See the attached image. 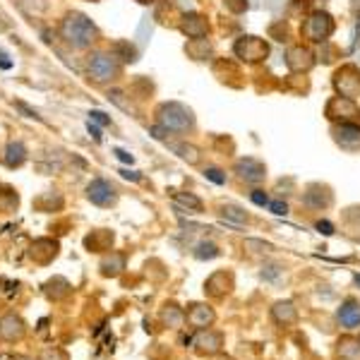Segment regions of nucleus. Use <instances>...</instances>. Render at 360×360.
<instances>
[{
  "label": "nucleus",
  "instance_id": "a211bd4d",
  "mask_svg": "<svg viewBox=\"0 0 360 360\" xmlns=\"http://www.w3.org/2000/svg\"><path fill=\"white\" fill-rule=\"evenodd\" d=\"M58 240H51V238H39L34 240L29 245V250H27V255H29V260H34L36 265H51V262L58 257Z\"/></svg>",
  "mask_w": 360,
  "mask_h": 360
},
{
  "label": "nucleus",
  "instance_id": "aec40b11",
  "mask_svg": "<svg viewBox=\"0 0 360 360\" xmlns=\"http://www.w3.org/2000/svg\"><path fill=\"white\" fill-rule=\"evenodd\" d=\"M180 32L190 39H204L209 34V22L199 13H185L180 17Z\"/></svg>",
  "mask_w": 360,
  "mask_h": 360
},
{
  "label": "nucleus",
  "instance_id": "39448f33",
  "mask_svg": "<svg viewBox=\"0 0 360 360\" xmlns=\"http://www.w3.org/2000/svg\"><path fill=\"white\" fill-rule=\"evenodd\" d=\"M190 348L197 353V356H204V358H214L219 356L221 351H224L226 346V336L221 334L219 329H195V336H192L190 341Z\"/></svg>",
  "mask_w": 360,
  "mask_h": 360
},
{
  "label": "nucleus",
  "instance_id": "6e6552de",
  "mask_svg": "<svg viewBox=\"0 0 360 360\" xmlns=\"http://www.w3.org/2000/svg\"><path fill=\"white\" fill-rule=\"evenodd\" d=\"M87 199L91 204H96V207H116L118 204V190L116 185H113L111 180L106 178H94L87 185Z\"/></svg>",
  "mask_w": 360,
  "mask_h": 360
},
{
  "label": "nucleus",
  "instance_id": "423d86ee",
  "mask_svg": "<svg viewBox=\"0 0 360 360\" xmlns=\"http://www.w3.org/2000/svg\"><path fill=\"white\" fill-rule=\"evenodd\" d=\"M233 53L243 62H262L269 55V44L260 36H240L233 46Z\"/></svg>",
  "mask_w": 360,
  "mask_h": 360
},
{
  "label": "nucleus",
  "instance_id": "e433bc0d",
  "mask_svg": "<svg viewBox=\"0 0 360 360\" xmlns=\"http://www.w3.org/2000/svg\"><path fill=\"white\" fill-rule=\"evenodd\" d=\"M245 248H248L250 253H274V250H276L272 243H265V240H257V238L245 240Z\"/></svg>",
  "mask_w": 360,
  "mask_h": 360
},
{
  "label": "nucleus",
  "instance_id": "a19ab883",
  "mask_svg": "<svg viewBox=\"0 0 360 360\" xmlns=\"http://www.w3.org/2000/svg\"><path fill=\"white\" fill-rule=\"evenodd\" d=\"M15 106H17V108H20V111H22V113H25V116H27V118L36 120V123H44V118H41V116H39V113H36V111H34V108H29V106H27V104H25V101H15Z\"/></svg>",
  "mask_w": 360,
  "mask_h": 360
},
{
  "label": "nucleus",
  "instance_id": "4468645a",
  "mask_svg": "<svg viewBox=\"0 0 360 360\" xmlns=\"http://www.w3.org/2000/svg\"><path fill=\"white\" fill-rule=\"evenodd\" d=\"M269 317L276 327H293L298 324L300 319V312H298V305L293 300L284 298V300H274L272 307H269Z\"/></svg>",
  "mask_w": 360,
  "mask_h": 360
},
{
  "label": "nucleus",
  "instance_id": "0eeeda50",
  "mask_svg": "<svg viewBox=\"0 0 360 360\" xmlns=\"http://www.w3.org/2000/svg\"><path fill=\"white\" fill-rule=\"evenodd\" d=\"M334 89L339 96L356 101L360 96V70L356 65H341L334 72Z\"/></svg>",
  "mask_w": 360,
  "mask_h": 360
},
{
  "label": "nucleus",
  "instance_id": "5701e85b",
  "mask_svg": "<svg viewBox=\"0 0 360 360\" xmlns=\"http://www.w3.org/2000/svg\"><path fill=\"white\" fill-rule=\"evenodd\" d=\"M219 216L226 226H233V228H245L250 224V214L243 207H238V204H221Z\"/></svg>",
  "mask_w": 360,
  "mask_h": 360
},
{
  "label": "nucleus",
  "instance_id": "58836bf2",
  "mask_svg": "<svg viewBox=\"0 0 360 360\" xmlns=\"http://www.w3.org/2000/svg\"><path fill=\"white\" fill-rule=\"evenodd\" d=\"M250 199H253V202L257 204V207H269V195H267L265 190H260V187H257V190H253L250 192Z\"/></svg>",
  "mask_w": 360,
  "mask_h": 360
},
{
  "label": "nucleus",
  "instance_id": "a878e982",
  "mask_svg": "<svg viewBox=\"0 0 360 360\" xmlns=\"http://www.w3.org/2000/svg\"><path fill=\"white\" fill-rule=\"evenodd\" d=\"M70 293H72V284L67 281V279H62V276H53V279H48V281L44 284V295L51 302L65 300Z\"/></svg>",
  "mask_w": 360,
  "mask_h": 360
},
{
  "label": "nucleus",
  "instance_id": "9b49d317",
  "mask_svg": "<svg viewBox=\"0 0 360 360\" xmlns=\"http://www.w3.org/2000/svg\"><path fill=\"white\" fill-rule=\"evenodd\" d=\"M300 202L305 204L307 209L312 211H324L334 204V192H331L329 185H322V182H310L302 192Z\"/></svg>",
  "mask_w": 360,
  "mask_h": 360
},
{
  "label": "nucleus",
  "instance_id": "8fccbe9b",
  "mask_svg": "<svg viewBox=\"0 0 360 360\" xmlns=\"http://www.w3.org/2000/svg\"><path fill=\"white\" fill-rule=\"evenodd\" d=\"M87 130H89V135H91V137H94V140H96V142H101V130H99V128H96V125H94V123H91V120H89V123H87Z\"/></svg>",
  "mask_w": 360,
  "mask_h": 360
},
{
  "label": "nucleus",
  "instance_id": "a18cd8bd",
  "mask_svg": "<svg viewBox=\"0 0 360 360\" xmlns=\"http://www.w3.org/2000/svg\"><path fill=\"white\" fill-rule=\"evenodd\" d=\"M228 10H233V13H243L245 8H248V3L245 0H226Z\"/></svg>",
  "mask_w": 360,
  "mask_h": 360
},
{
  "label": "nucleus",
  "instance_id": "b1692460",
  "mask_svg": "<svg viewBox=\"0 0 360 360\" xmlns=\"http://www.w3.org/2000/svg\"><path fill=\"white\" fill-rule=\"evenodd\" d=\"M125 267H128V257H125L123 253H108V255L101 257V262H99V269L106 279L120 276V274L125 272Z\"/></svg>",
  "mask_w": 360,
  "mask_h": 360
},
{
  "label": "nucleus",
  "instance_id": "f704fd0d",
  "mask_svg": "<svg viewBox=\"0 0 360 360\" xmlns=\"http://www.w3.org/2000/svg\"><path fill=\"white\" fill-rule=\"evenodd\" d=\"M260 276L265 281H276V279L284 276V265H279V262H265L260 269Z\"/></svg>",
  "mask_w": 360,
  "mask_h": 360
},
{
  "label": "nucleus",
  "instance_id": "c85d7f7f",
  "mask_svg": "<svg viewBox=\"0 0 360 360\" xmlns=\"http://www.w3.org/2000/svg\"><path fill=\"white\" fill-rule=\"evenodd\" d=\"M166 145H168V149L178 159H182V161H187L190 166L199 164V149L195 145H187V142H166Z\"/></svg>",
  "mask_w": 360,
  "mask_h": 360
},
{
  "label": "nucleus",
  "instance_id": "2f4dec72",
  "mask_svg": "<svg viewBox=\"0 0 360 360\" xmlns=\"http://www.w3.org/2000/svg\"><path fill=\"white\" fill-rule=\"evenodd\" d=\"M185 51L192 60H207L211 55V44L207 39H190L185 46Z\"/></svg>",
  "mask_w": 360,
  "mask_h": 360
},
{
  "label": "nucleus",
  "instance_id": "f257e3e1",
  "mask_svg": "<svg viewBox=\"0 0 360 360\" xmlns=\"http://www.w3.org/2000/svg\"><path fill=\"white\" fill-rule=\"evenodd\" d=\"M60 36L70 48L75 51H87L91 44L99 39V29L96 25L82 13H67L60 22Z\"/></svg>",
  "mask_w": 360,
  "mask_h": 360
},
{
  "label": "nucleus",
  "instance_id": "4be33fe9",
  "mask_svg": "<svg viewBox=\"0 0 360 360\" xmlns=\"http://www.w3.org/2000/svg\"><path fill=\"white\" fill-rule=\"evenodd\" d=\"M173 209L178 214H202L204 202L192 192H173Z\"/></svg>",
  "mask_w": 360,
  "mask_h": 360
},
{
  "label": "nucleus",
  "instance_id": "79ce46f5",
  "mask_svg": "<svg viewBox=\"0 0 360 360\" xmlns=\"http://www.w3.org/2000/svg\"><path fill=\"white\" fill-rule=\"evenodd\" d=\"M315 231H319L322 236H334V224L331 221H327V219H319V221H315Z\"/></svg>",
  "mask_w": 360,
  "mask_h": 360
},
{
  "label": "nucleus",
  "instance_id": "bb28decb",
  "mask_svg": "<svg viewBox=\"0 0 360 360\" xmlns=\"http://www.w3.org/2000/svg\"><path fill=\"white\" fill-rule=\"evenodd\" d=\"M27 161V147L22 140H10L8 147H5V154H3V164L8 168H20L22 164Z\"/></svg>",
  "mask_w": 360,
  "mask_h": 360
},
{
  "label": "nucleus",
  "instance_id": "473e14b6",
  "mask_svg": "<svg viewBox=\"0 0 360 360\" xmlns=\"http://www.w3.org/2000/svg\"><path fill=\"white\" fill-rule=\"evenodd\" d=\"M111 55L118 62H135L137 60V51L130 41H116L111 46Z\"/></svg>",
  "mask_w": 360,
  "mask_h": 360
},
{
  "label": "nucleus",
  "instance_id": "c9c22d12",
  "mask_svg": "<svg viewBox=\"0 0 360 360\" xmlns=\"http://www.w3.org/2000/svg\"><path fill=\"white\" fill-rule=\"evenodd\" d=\"M108 101H111V104H116L118 108H123V111H128V113H133V116H137V108L130 104V101H125V94L120 89H111V91H108Z\"/></svg>",
  "mask_w": 360,
  "mask_h": 360
},
{
  "label": "nucleus",
  "instance_id": "37998d69",
  "mask_svg": "<svg viewBox=\"0 0 360 360\" xmlns=\"http://www.w3.org/2000/svg\"><path fill=\"white\" fill-rule=\"evenodd\" d=\"M89 120L91 123H99V125H111V118H106V113H101V111H91Z\"/></svg>",
  "mask_w": 360,
  "mask_h": 360
},
{
  "label": "nucleus",
  "instance_id": "f3484780",
  "mask_svg": "<svg viewBox=\"0 0 360 360\" xmlns=\"http://www.w3.org/2000/svg\"><path fill=\"white\" fill-rule=\"evenodd\" d=\"M286 65H288L291 72H307L312 65H315V55L307 46L295 44L286 51Z\"/></svg>",
  "mask_w": 360,
  "mask_h": 360
},
{
  "label": "nucleus",
  "instance_id": "09e8293b",
  "mask_svg": "<svg viewBox=\"0 0 360 360\" xmlns=\"http://www.w3.org/2000/svg\"><path fill=\"white\" fill-rule=\"evenodd\" d=\"M120 175H123L125 180H133V182L142 180V175L137 173V171H128V168H123V171H120Z\"/></svg>",
  "mask_w": 360,
  "mask_h": 360
},
{
  "label": "nucleus",
  "instance_id": "cd10ccee",
  "mask_svg": "<svg viewBox=\"0 0 360 360\" xmlns=\"http://www.w3.org/2000/svg\"><path fill=\"white\" fill-rule=\"evenodd\" d=\"M84 245H87V250H94V253H101V250H111L113 233L104 231V228H99V231H91L89 236L84 238Z\"/></svg>",
  "mask_w": 360,
  "mask_h": 360
},
{
  "label": "nucleus",
  "instance_id": "72a5a7b5",
  "mask_svg": "<svg viewBox=\"0 0 360 360\" xmlns=\"http://www.w3.org/2000/svg\"><path fill=\"white\" fill-rule=\"evenodd\" d=\"M20 207V195L13 190V187H3L0 190V211L3 214H13Z\"/></svg>",
  "mask_w": 360,
  "mask_h": 360
},
{
  "label": "nucleus",
  "instance_id": "603ef678",
  "mask_svg": "<svg viewBox=\"0 0 360 360\" xmlns=\"http://www.w3.org/2000/svg\"><path fill=\"white\" fill-rule=\"evenodd\" d=\"M13 360H34V358H29V356H15Z\"/></svg>",
  "mask_w": 360,
  "mask_h": 360
},
{
  "label": "nucleus",
  "instance_id": "6ab92c4d",
  "mask_svg": "<svg viewBox=\"0 0 360 360\" xmlns=\"http://www.w3.org/2000/svg\"><path fill=\"white\" fill-rule=\"evenodd\" d=\"M27 334V324L25 319L15 312H8V315L0 317V339L8 341V344H15V341H22Z\"/></svg>",
  "mask_w": 360,
  "mask_h": 360
},
{
  "label": "nucleus",
  "instance_id": "ea45409f",
  "mask_svg": "<svg viewBox=\"0 0 360 360\" xmlns=\"http://www.w3.org/2000/svg\"><path fill=\"white\" fill-rule=\"evenodd\" d=\"M269 211H272V214H276V216H286V214H288V204H286L284 199H272Z\"/></svg>",
  "mask_w": 360,
  "mask_h": 360
},
{
  "label": "nucleus",
  "instance_id": "7ed1b4c3",
  "mask_svg": "<svg viewBox=\"0 0 360 360\" xmlns=\"http://www.w3.org/2000/svg\"><path fill=\"white\" fill-rule=\"evenodd\" d=\"M120 62L113 58L111 51H94V53L87 58V77L94 84H108V82H116L120 77Z\"/></svg>",
  "mask_w": 360,
  "mask_h": 360
},
{
  "label": "nucleus",
  "instance_id": "f8f14e48",
  "mask_svg": "<svg viewBox=\"0 0 360 360\" xmlns=\"http://www.w3.org/2000/svg\"><path fill=\"white\" fill-rule=\"evenodd\" d=\"M324 116H327L331 123H353L356 118H360V111L353 99L334 96L327 104V108H324Z\"/></svg>",
  "mask_w": 360,
  "mask_h": 360
},
{
  "label": "nucleus",
  "instance_id": "c756f323",
  "mask_svg": "<svg viewBox=\"0 0 360 360\" xmlns=\"http://www.w3.org/2000/svg\"><path fill=\"white\" fill-rule=\"evenodd\" d=\"M192 257L199 262H211V260H216V257H221V248L214 240H199L195 248H192Z\"/></svg>",
  "mask_w": 360,
  "mask_h": 360
},
{
  "label": "nucleus",
  "instance_id": "dca6fc26",
  "mask_svg": "<svg viewBox=\"0 0 360 360\" xmlns=\"http://www.w3.org/2000/svg\"><path fill=\"white\" fill-rule=\"evenodd\" d=\"M185 315H187V324L192 329H207L214 327L216 322V310L209 302H192V305H187Z\"/></svg>",
  "mask_w": 360,
  "mask_h": 360
},
{
  "label": "nucleus",
  "instance_id": "4c0bfd02",
  "mask_svg": "<svg viewBox=\"0 0 360 360\" xmlns=\"http://www.w3.org/2000/svg\"><path fill=\"white\" fill-rule=\"evenodd\" d=\"M204 178L211 180L214 185H226V173L221 168H216V166H207L204 168Z\"/></svg>",
  "mask_w": 360,
  "mask_h": 360
},
{
  "label": "nucleus",
  "instance_id": "9d476101",
  "mask_svg": "<svg viewBox=\"0 0 360 360\" xmlns=\"http://www.w3.org/2000/svg\"><path fill=\"white\" fill-rule=\"evenodd\" d=\"M236 288V279H233L231 272L219 269L214 274H209L207 281H204V295L211 300H224L226 295H231V291Z\"/></svg>",
  "mask_w": 360,
  "mask_h": 360
},
{
  "label": "nucleus",
  "instance_id": "c03bdc74",
  "mask_svg": "<svg viewBox=\"0 0 360 360\" xmlns=\"http://www.w3.org/2000/svg\"><path fill=\"white\" fill-rule=\"evenodd\" d=\"M39 360H62V353L58 351V348H46Z\"/></svg>",
  "mask_w": 360,
  "mask_h": 360
},
{
  "label": "nucleus",
  "instance_id": "412c9836",
  "mask_svg": "<svg viewBox=\"0 0 360 360\" xmlns=\"http://www.w3.org/2000/svg\"><path fill=\"white\" fill-rule=\"evenodd\" d=\"M334 356H336V360H360L358 336H351V334L339 336L334 344Z\"/></svg>",
  "mask_w": 360,
  "mask_h": 360
},
{
  "label": "nucleus",
  "instance_id": "ddd939ff",
  "mask_svg": "<svg viewBox=\"0 0 360 360\" xmlns=\"http://www.w3.org/2000/svg\"><path fill=\"white\" fill-rule=\"evenodd\" d=\"M336 324L346 331H353V329H360V300L356 295H348V298L341 300V305L336 307Z\"/></svg>",
  "mask_w": 360,
  "mask_h": 360
},
{
  "label": "nucleus",
  "instance_id": "49530a36",
  "mask_svg": "<svg viewBox=\"0 0 360 360\" xmlns=\"http://www.w3.org/2000/svg\"><path fill=\"white\" fill-rule=\"evenodd\" d=\"M113 154H116V156H118L123 164H133V161H135V156H133V154H130V152H125V149H113Z\"/></svg>",
  "mask_w": 360,
  "mask_h": 360
},
{
  "label": "nucleus",
  "instance_id": "2eb2a0df",
  "mask_svg": "<svg viewBox=\"0 0 360 360\" xmlns=\"http://www.w3.org/2000/svg\"><path fill=\"white\" fill-rule=\"evenodd\" d=\"M331 137L334 142L346 152H358L360 149V125L356 123H336L331 128Z\"/></svg>",
  "mask_w": 360,
  "mask_h": 360
},
{
  "label": "nucleus",
  "instance_id": "7c9ffc66",
  "mask_svg": "<svg viewBox=\"0 0 360 360\" xmlns=\"http://www.w3.org/2000/svg\"><path fill=\"white\" fill-rule=\"evenodd\" d=\"M34 207L39 211H58L62 209V195L58 190H48V192H44L41 197H36Z\"/></svg>",
  "mask_w": 360,
  "mask_h": 360
},
{
  "label": "nucleus",
  "instance_id": "864d4df0",
  "mask_svg": "<svg viewBox=\"0 0 360 360\" xmlns=\"http://www.w3.org/2000/svg\"><path fill=\"white\" fill-rule=\"evenodd\" d=\"M358 341H360V334H358Z\"/></svg>",
  "mask_w": 360,
  "mask_h": 360
},
{
  "label": "nucleus",
  "instance_id": "de8ad7c7",
  "mask_svg": "<svg viewBox=\"0 0 360 360\" xmlns=\"http://www.w3.org/2000/svg\"><path fill=\"white\" fill-rule=\"evenodd\" d=\"M154 140H166V135H168V130H164L161 125H154V128L149 130Z\"/></svg>",
  "mask_w": 360,
  "mask_h": 360
},
{
  "label": "nucleus",
  "instance_id": "393cba45",
  "mask_svg": "<svg viewBox=\"0 0 360 360\" xmlns=\"http://www.w3.org/2000/svg\"><path fill=\"white\" fill-rule=\"evenodd\" d=\"M159 319H161V324L168 329H182L187 322V315L180 305H175V302H166V305L161 307V312H159Z\"/></svg>",
  "mask_w": 360,
  "mask_h": 360
},
{
  "label": "nucleus",
  "instance_id": "3c124183",
  "mask_svg": "<svg viewBox=\"0 0 360 360\" xmlns=\"http://www.w3.org/2000/svg\"><path fill=\"white\" fill-rule=\"evenodd\" d=\"M353 284H356L358 288H360V274H356V276H353Z\"/></svg>",
  "mask_w": 360,
  "mask_h": 360
},
{
  "label": "nucleus",
  "instance_id": "1a4fd4ad",
  "mask_svg": "<svg viewBox=\"0 0 360 360\" xmlns=\"http://www.w3.org/2000/svg\"><path fill=\"white\" fill-rule=\"evenodd\" d=\"M233 173L248 185H262L267 180V166L255 156H243L233 166Z\"/></svg>",
  "mask_w": 360,
  "mask_h": 360
},
{
  "label": "nucleus",
  "instance_id": "20e7f679",
  "mask_svg": "<svg viewBox=\"0 0 360 360\" xmlns=\"http://www.w3.org/2000/svg\"><path fill=\"white\" fill-rule=\"evenodd\" d=\"M300 34H302V39L310 44H324L331 34H334V20H331V15L324 13V10H315V13H310L305 17V22H302V27H300Z\"/></svg>",
  "mask_w": 360,
  "mask_h": 360
},
{
  "label": "nucleus",
  "instance_id": "f03ea898",
  "mask_svg": "<svg viewBox=\"0 0 360 360\" xmlns=\"http://www.w3.org/2000/svg\"><path fill=\"white\" fill-rule=\"evenodd\" d=\"M156 123L168 133H190L195 128V113L185 104L166 101V104L156 108Z\"/></svg>",
  "mask_w": 360,
  "mask_h": 360
}]
</instances>
